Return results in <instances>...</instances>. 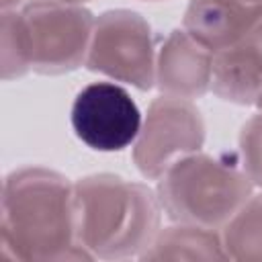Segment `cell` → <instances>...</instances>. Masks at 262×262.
<instances>
[{"instance_id":"obj_1","label":"cell","mask_w":262,"mask_h":262,"mask_svg":"<svg viewBox=\"0 0 262 262\" xmlns=\"http://www.w3.org/2000/svg\"><path fill=\"white\" fill-rule=\"evenodd\" d=\"M94 260L78 244L74 182L45 166L4 176L0 205V262Z\"/></svg>"},{"instance_id":"obj_2","label":"cell","mask_w":262,"mask_h":262,"mask_svg":"<svg viewBox=\"0 0 262 262\" xmlns=\"http://www.w3.org/2000/svg\"><path fill=\"white\" fill-rule=\"evenodd\" d=\"M78 244L92 258H139L162 223L156 188L117 174H88L74 182Z\"/></svg>"},{"instance_id":"obj_3","label":"cell","mask_w":262,"mask_h":262,"mask_svg":"<svg viewBox=\"0 0 262 262\" xmlns=\"http://www.w3.org/2000/svg\"><path fill=\"white\" fill-rule=\"evenodd\" d=\"M252 192L254 182L233 151H190L156 180L158 201L170 221L211 229H221Z\"/></svg>"},{"instance_id":"obj_4","label":"cell","mask_w":262,"mask_h":262,"mask_svg":"<svg viewBox=\"0 0 262 262\" xmlns=\"http://www.w3.org/2000/svg\"><path fill=\"white\" fill-rule=\"evenodd\" d=\"M20 10L31 72L59 76L86 66L96 16L82 4L27 0Z\"/></svg>"},{"instance_id":"obj_5","label":"cell","mask_w":262,"mask_h":262,"mask_svg":"<svg viewBox=\"0 0 262 262\" xmlns=\"http://www.w3.org/2000/svg\"><path fill=\"white\" fill-rule=\"evenodd\" d=\"M156 55L154 31L139 12L111 8L96 16L86 57L90 72L149 90L156 86Z\"/></svg>"},{"instance_id":"obj_6","label":"cell","mask_w":262,"mask_h":262,"mask_svg":"<svg viewBox=\"0 0 262 262\" xmlns=\"http://www.w3.org/2000/svg\"><path fill=\"white\" fill-rule=\"evenodd\" d=\"M203 143L205 119L194 100L160 94L143 115L131 158L145 180H158L178 158L203 149Z\"/></svg>"},{"instance_id":"obj_7","label":"cell","mask_w":262,"mask_h":262,"mask_svg":"<svg viewBox=\"0 0 262 262\" xmlns=\"http://www.w3.org/2000/svg\"><path fill=\"white\" fill-rule=\"evenodd\" d=\"M141 121L137 102L115 80L86 84L78 90L70 108L74 135L96 151H121L133 145Z\"/></svg>"},{"instance_id":"obj_8","label":"cell","mask_w":262,"mask_h":262,"mask_svg":"<svg viewBox=\"0 0 262 262\" xmlns=\"http://www.w3.org/2000/svg\"><path fill=\"white\" fill-rule=\"evenodd\" d=\"M215 53L184 29H172L158 47L156 88L178 98H201L213 84Z\"/></svg>"},{"instance_id":"obj_9","label":"cell","mask_w":262,"mask_h":262,"mask_svg":"<svg viewBox=\"0 0 262 262\" xmlns=\"http://www.w3.org/2000/svg\"><path fill=\"white\" fill-rule=\"evenodd\" d=\"M262 20V0H188L182 29L219 53Z\"/></svg>"},{"instance_id":"obj_10","label":"cell","mask_w":262,"mask_h":262,"mask_svg":"<svg viewBox=\"0 0 262 262\" xmlns=\"http://www.w3.org/2000/svg\"><path fill=\"white\" fill-rule=\"evenodd\" d=\"M211 92L250 106L262 96V20L227 49L215 53Z\"/></svg>"},{"instance_id":"obj_11","label":"cell","mask_w":262,"mask_h":262,"mask_svg":"<svg viewBox=\"0 0 262 262\" xmlns=\"http://www.w3.org/2000/svg\"><path fill=\"white\" fill-rule=\"evenodd\" d=\"M141 260H227L219 229L174 223L160 227Z\"/></svg>"},{"instance_id":"obj_12","label":"cell","mask_w":262,"mask_h":262,"mask_svg":"<svg viewBox=\"0 0 262 262\" xmlns=\"http://www.w3.org/2000/svg\"><path fill=\"white\" fill-rule=\"evenodd\" d=\"M219 231L227 260H262V192H252Z\"/></svg>"},{"instance_id":"obj_13","label":"cell","mask_w":262,"mask_h":262,"mask_svg":"<svg viewBox=\"0 0 262 262\" xmlns=\"http://www.w3.org/2000/svg\"><path fill=\"white\" fill-rule=\"evenodd\" d=\"M31 72L27 41L18 8H2L0 18V74L2 80H16Z\"/></svg>"},{"instance_id":"obj_14","label":"cell","mask_w":262,"mask_h":262,"mask_svg":"<svg viewBox=\"0 0 262 262\" xmlns=\"http://www.w3.org/2000/svg\"><path fill=\"white\" fill-rule=\"evenodd\" d=\"M237 156L254 186H262V108L242 125L237 135Z\"/></svg>"},{"instance_id":"obj_15","label":"cell","mask_w":262,"mask_h":262,"mask_svg":"<svg viewBox=\"0 0 262 262\" xmlns=\"http://www.w3.org/2000/svg\"><path fill=\"white\" fill-rule=\"evenodd\" d=\"M27 0H0V6L2 8H18V6H23Z\"/></svg>"},{"instance_id":"obj_16","label":"cell","mask_w":262,"mask_h":262,"mask_svg":"<svg viewBox=\"0 0 262 262\" xmlns=\"http://www.w3.org/2000/svg\"><path fill=\"white\" fill-rule=\"evenodd\" d=\"M61 2H72V4H84V2H90V0H61Z\"/></svg>"},{"instance_id":"obj_17","label":"cell","mask_w":262,"mask_h":262,"mask_svg":"<svg viewBox=\"0 0 262 262\" xmlns=\"http://www.w3.org/2000/svg\"><path fill=\"white\" fill-rule=\"evenodd\" d=\"M256 106H258V108H262V96H260V100L256 102Z\"/></svg>"}]
</instances>
